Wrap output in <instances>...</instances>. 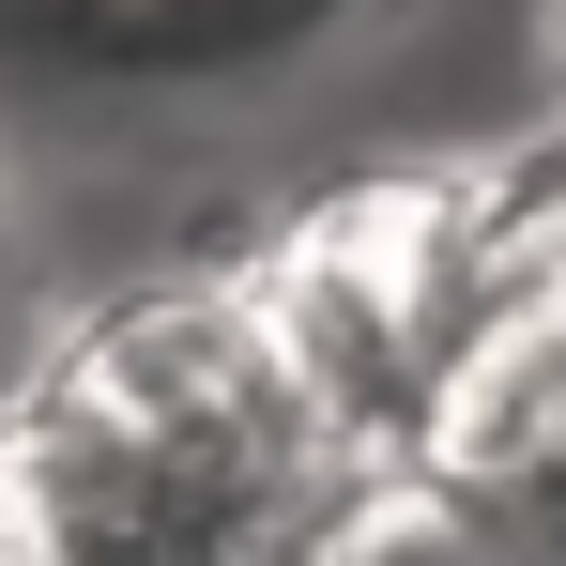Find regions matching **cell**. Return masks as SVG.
I'll return each mask as SVG.
<instances>
[{
	"label": "cell",
	"instance_id": "6da1fadb",
	"mask_svg": "<svg viewBox=\"0 0 566 566\" xmlns=\"http://www.w3.org/2000/svg\"><path fill=\"white\" fill-rule=\"evenodd\" d=\"M0 368H15V245H0ZM15 382H31V368H15Z\"/></svg>",
	"mask_w": 566,
	"mask_h": 566
},
{
	"label": "cell",
	"instance_id": "7a4b0ae2",
	"mask_svg": "<svg viewBox=\"0 0 566 566\" xmlns=\"http://www.w3.org/2000/svg\"><path fill=\"white\" fill-rule=\"evenodd\" d=\"M0 566H31V552H15V536H0Z\"/></svg>",
	"mask_w": 566,
	"mask_h": 566
}]
</instances>
